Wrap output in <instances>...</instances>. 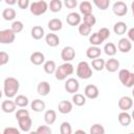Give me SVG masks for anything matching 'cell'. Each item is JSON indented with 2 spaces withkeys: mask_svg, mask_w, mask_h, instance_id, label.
Masks as SVG:
<instances>
[{
  "mask_svg": "<svg viewBox=\"0 0 134 134\" xmlns=\"http://www.w3.org/2000/svg\"><path fill=\"white\" fill-rule=\"evenodd\" d=\"M37 92L39 95H42V96H46L49 94L50 92V85L48 82L46 81H43V82H40L37 86Z\"/></svg>",
  "mask_w": 134,
  "mask_h": 134,
  "instance_id": "obj_16",
  "label": "cell"
},
{
  "mask_svg": "<svg viewBox=\"0 0 134 134\" xmlns=\"http://www.w3.org/2000/svg\"><path fill=\"white\" fill-rule=\"evenodd\" d=\"M49 30L51 31H59L62 29L63 27V22L61 19H58V18H53L51 20H49L48 24H47Z\"/></svg>",
  "mask_w": 134,
  "mask_h": 134,
  "instance_id": "obj_22",
  "label": "cell"
},
{
  "mask_svg": "<svg viewBox=\"0 0 134 134\" xmlns=\"http://www.w3.org/2000/svg\"><path fill=\"white\" fill-rule=\"evenodd\" d=\"M45 107H46V104H45L43 100L39 99V98L34 99V100L30 103V108H31V110L35 111V112H42V111L45 110Z\"/></svg>",
  "mask_w": 134,
  "mask_h": 134,
  "instance_id": "obj_25",
  "label": "cell"
},
{
  "mask_svg": "<svg viewBox=\"0 0 134 134\" xmlns=\"http://www.w3.org/2000/svg\"><path fill=\"white\" fill-rule=\"evenodd\" d=\"M76 75L82 80H88L92 76V68L86 61H82L76 66Z\"/></svg>",
  "mask_w": 134,
  "mask_h": 134,
  "instance_id": "obj_3",
  "label": "cell"
},
{
  "mask_svg": "<svg viewBox=\"0 0 134 134\" xmlns=\"http://www.w3.org/2000/svg\"><path fill=\"white\" fill-rule=\"evenodd\" d=\"M37 133H40V134H51L52 131L51 129L48 127V126H40L37 130H36Z\"/></svg>",
  "mask_w": 134,
  "mask_h": 134,
  "instance_id": "obj_44",
  "label": "cell"
},
{
  "mask_svg": "<svg viewBox=\"0 0 134 134\" xmlns=\"http://www.w3.org/2000/svg\"><path fill=\"white\" fill-rule=\"evenodd\" d=\"M0 1H2V0H0Z\"/></svg>",
  "mask_w": 134,
  "mask_h": 134,
  "instance_id": "obj_54",
  "label": "cell"
},
{
  "mask_svg": "<svg viewBox=\"0 0 134 134\" xmlns=\"http://www.w3.org/2000/svg\"><path fill=\"white\" fill-rule=\"evenodd\" d=\"M90 133L91 134H104L105 133V129H104L103 125H100V124H94L90 128Z\"/></svg>",
  "mask_w": 134,
  "mask_h": 134,
  "instance_id": "obj_42",
  "label": "cell"
},
{
  "mask_svg": "<svg viewBox=\"0 0 134 134\" xmlns=\"http://www.w3.org/2000/svg\"><path fill=\"white\" fill-rule=\"evenodd\" d=\"M128 39H129L131 42L134 41V28H133V27H131V28L128 30Z\"/></svg>",
  "mask_w": 134,
  "mask_h": 134,
  "instance_id": "obj_50",
  "label": "cell"
},
{
  "mask_svg": "<svg viewBox=\"0 0 134 134\" xmlns=\"http://www.w3.org/2000/svg\"><path fill=\"white\" fill-rule=\"evenodd\" d=\"M1 97H2V91H1V89H0V99H1Z\"/></svg>",
  "mask_w": 134,
  "mask_h": 134,
  "instance_id": "obj_53",
  "label": "cell"
},
{
  "mask_svg": "<svg viewBox=\"0 0 134 134\" xmlns=\"http://www.w3.org/2000/svg\"><path fill=\"white\" fill-rule=\"evenodd\" d=\"M44 120L47 125H52L57 120V113L54 110H47L44 113Z\"/></svg>",
  "mask_w": 134,
  "mask_h": 134,
  "instance_id": "obj_28",
  "label": "cell"
},
{
  "mask_svg": "<svg viewBox=\"0 0 134 134\" xmlns=\"http://www.w3.org/2000/svg\"><path fill=\"white\" fill-rule=\"evenodd\" d=\"M59 112L62 114H67L72 111V103L69 100H61L58 105Z\"/></svg>",
  "mask_w": 134,
  "mask_h": 134,
  "instance_id": "obj_19",
  "label": "cell"
},
{
  "mask_svg": "<svg viewBox=\"0 0 134 134\" xmlns=\"http://www.w3.org/2000/svg\"><path fill=\"white\" fill-rule=\"evenodd\" d=\"M5 3L8 5H14L17 3V0H5Z\"/></svg>",
  "mask_w": 134,
  "mask_h": 134,
  "instance_id": "obj_51",
  "label": "cell"
},
{
  "mask_svg": "<svg viewBox=\"0 0 134 134\" xmlns=\"http://www.w3.org/2000/svg\"><path fill=\"white\" fill-rule=\"evenodd\" d=\"M80 13L82 15H89V14H92V5L89 1L87 0H84L80 3Z\"/></svg>",
  "mask_w": 134,
  "mask_h": 134,
  "instance_id": "obj_27",
  "label": "cell"
},
{
  "mask_svg": "<svg viewBox=\"0 0 134 134\" xmlns=\"http://www.w3.org/2000/svg\"><path fill=\"white\" fill-rule=\"evenodd\" d=\"M48 9V4L46 1L44 0H40V1H36L29 4V10L34 16H41L43 14H45Z\"/></svg>",
  "mask_w": 134,
  "mask_h": 134,
  "instance_id": "obj_5",
  "label": "cell"
},
{
  "mask_svg": "<svg viewBox=\"0 0 134 134\" xmlns=\"http://www.w3.org/2000/svg\"><path fill=\"white\" fill-rule=\"evenodd\" d=\"M25 116H29V112L26 109H19V110H17V112H16V118L17 119L25 117Z\"/></svg>",
  "mask_w": 134,
  "mask_h": 134,
  "instance_id": "obj_47",
  "label": "cell"
},
{
  "mask_svg": "<svg viewBox=\"0 0 134 134\" xmlns=\"http://www.w3.org/2000/svg\"><path fill=\"white\" fill-rule=\"evenodd\" d=\"M0 66H1V65H0Z\"/></svg>",
  "mask_w": 134,
  "mask_h": 134,
  "instance_id": "obj_55",
  "label": "cell"
},
{
  "mask_svg": "<svg viewBox=\"0 0 134 134\" xmlns=\"http://www.w3.org/2000/svg\"><path fill=\"white\" fill-rule=\"evenodd\" d=\"M100 53H102V50L98 46H94V45H91L90 47L87 48L86 50V55L87 58L93 60V59H96L98 57H100Z\"/></svg>",
  "mask_w": 134,
  "mask_h": 134,
  "instance_id": "obj_17",
  "label": "cell"
},
{
  "mask_svg": "<svg viewBox=\"0 0 134 134\" xmlns=\"http://www.w3.org/2000/svg\"><path fill=\"white\" fill-rule=\"evenodd\" d=\"M112 10H113L114 15H116L118 17H122V16L127 15L128 6L124 1H116L112 6Z\"/></svg>",
  "mask_w": 134,
  "mask_h": 134,
  "instance_id": "obj_7",
  "label": "cell"
},
{
  "mask_svg": "<svg viewBox=\"0 0 134 134\" xmlns=\"http://www.w3.org/2000/svg\"><path fill=\"white\" fill-rule=\"evenodd\" d=\"M94 5L100 10H106L110 5V0H92Z\"/></svg>",
  "mask_w": 134,
  "mask_h": 134,
  "instance_id": "obj_38",
  "label": "cell"
},
{
  "mask_svg": "<svg viewBox=\"0 0 134 134\" xmlns=\"http://www.w3.org/2000/svg\"><path fill=\"white\" fill-rule=\"evenodd\" d=\"M84 95L86 96V98H90V99H94L96 97H98L99 95V91L98 88L95 85H87L84 89Z\"/></svg>",
  "mask_w": 134,
  "mask_h": 134,
  "instance_id": "obj_10",
  "label": "cell"
},
{
  "mask_svg": "<svg viewBox=\"0 0 134 134\" xmlns=\"http://www.w3.org/2000/svg\"><path fill=\"white\" fill-rule=\"evenodd\" d=\"M55 68H57L55 62L52 61V60H49V61H46V62L43 63V69H44V71H45L47 74H52V73H54Z\"/></svg>",
  "mask_w": 134,
  "mask_h": 134,
  "instance_id": "obj_29",
  "label": "cell"
},
{
  "mask_svg": "<svg viewBox=\"0 0 134 134\" xmlns=\"http://www.w3.org/2000/svg\"><path fill=\"white\" fill-rule=\"evenodd\" d=\"M104 51H105V53H106L107 55L113 57V55H115V53H116V51H117V48H116V46H115L114 43L108 42V43L105 45V47H104Z\"/></svg>",
  "mask_w": 134,
  "mask_h": 134,
  "instance_id": "obj_35",
  "label": "cell"
},
{
  "mask_svg": "<svg viewBox=\"0 0 134 134\" xmlns=\"http://www.w3.org/2000/svg\"><path fill=\"white\" fill-rule=\"evenodd\" d=\"M30 62L37 66L42 65L45 62V55L40 51H35L30 54Z\"/></svg>",
  "mask_w": 134,
  "mask_h": 134,
  "instance_id": "obj_18",
  "label": "cell"
},
{
  "mask_svg": "<svg viewBox=\"0 0 134 134\" xmlns=\"http://www.w3.org/2000/svg\"><path fill=\"white\" fill-rule=\"evenodd\" d=\"M118 79L125 87L131 88L134 86V73L129 69H120L118 71Z\"/></svg>",
  "mask_w": 134,
  "mask_h": 134,
  "instance_id": "obj_4",
  "label": "cell"
},
{
  "mask_svg": "<svg viewBox=\"0 0 134 134\" xmlns=\"http://www.w3.org/2000/svg\"><path fill=\"white\" fill-rule=\"evenodd\" d=\"M81 20H82V17L80 16L79 13H75V12H71L67 15L66 17V22L70 25V26H76L81 23Z\"/></svg>",
  "mask_w": 134,
  "mask_h": 134,
  "instance_id": "obj_15",
  "label": "cell"
},
{
  "mask_svg": "<svg viewBox=\"0 0 134 134\" xmlns=\"http://www.w3.org/2000/svg\"><path fill=\"white\" fill-rule=\"evenodd\" d=\"M9 61V55L5 51H0V65H5Z\"/></svg>",
  "mask_w": 134,
  "mask_h": 134,
  "instance_id": "obj_45",
  "label": "cell"
},
{
  "mask_svg": "<svg viewBox=\"0 0 134 134\" xmlns=\"http://www.w3.org/2000/svg\"><path fill=\"white\" fill-rule=\"evenodd\" d=\"M83 22L92 27L93 25H95L96 19H95V17L93 16V14H89V15H85V16L83 17Z\"/></svg>",
  "mask_w": 134,
  "mask_h": 134,
  "instance_id": "obj_41",
  "label": "cell"
},
{
  "mask_svg": "<svg viewBox=\"0 0 134 134\" xmlns=\"http://www.w3.org/2000/svg\"><path fill=\"white\" fill-rule=\"evenodd\" d=\"M75 133H84V134H85V131H83V130H77V131H75Z\"/></svg>",
  "mask_w": 134,
  "mask_h": 134,
  "instance_id": "obj_52",
  "label": "cell"
},
{
  "mask_svg": "<svg viewBox=\"0 0 134 134\" xmlns=\"http://www.w3.org/2000/svg\"><path fill=\"white\" fill-rule=\"evenodd\" d=\"M117 119H118V122L121 126H124V127H128L131 124V121H132V117H131V115L127 111H121L118 114Z\"/></svg>",
  "mask_w": 134,
  "mask_h": 134,
  "instance_id": "obj_20",
  "label": "cell"
},
{
  "mask_svg": "<svg viewBox=\"0 0 134 134\" xmlns=\"http://www.w3.org/2000/svg\"><path fill=\"white\" fill-rule=\"evenodd\" d=\"M3 134H20V131L17 128L8 127V128H5L3 130Z\"/></svg>",
  "mask_w": 134,
  "mask_h": 134,
  "instance_id": "obj_49",
  "label": "cell"
},
{
  "mask_svg": "<svg viewBox=\"0 0 134 134\" xmlns=\"http://www.w3.org/2000/svg\"><path fill=\"white\" fill-rule=\"evenodd\" d=\"M23 28H24L23 22H22V21H19V20L14 21V22L12 23V26H10V29H12L15 34H19V32H21V31L23 30Z\"/></svg>",
  "mask_w": 134,
  "mask_h": 134,
  "instance_id": "obj_39",
  "label": "cell"
},
{
  "mask_svg": "<svg viewBox=\"0 0 134 134\" xmlns=\"http://www.w3.org/2000/svg\"><path fill=\"white\" fill-rule=\"evenodd\" d=\"M97 34L100 36V38H102L104 41H106V40L110 37V30H109L107 27H102V28L97 31Z\"/></svg>",
  "mask_w": 134,
  "mask_h": 134,
  "instance_id": "obj_43",
  "label": "cell"
},
{
  "mask_svg": "<svg viewBox=\"0 0 134 134\" xmlns=\"http://www.w3.org/2000/svg\"><path fill=\"white\" fill-rule=\"evenodd\" d=\"M45 42L48 46L50 47H57L59 44H60V38L53 34V32H50V34H47L46 37H45Z\"/></svg>",
  "mask_w": 134,
  "mask_h": 134,
  "instance_id": "obj_21",
  "label": "cell"
},
{
  "mask_svg": "<svg viewBox=\"0 0 134 134\" xmlns=\"http://www.w3.org/2000/svg\"><path fill=\"white\" fill-rule=\"evenodd\" d=\"M117 48L120 52L127 53L132 49V42L127 38H121L117 43Z\"/></svg>",
  "mask_w": 134,
  "mask_h": 134,
  "instance_id": "obj_14",
  "label": "cell"
},
{
  "mask_svg": "<svg viewBox=\"0 0 134 134\" xmlns=\"http://www.w3.org/2000/svg\"><path fill=\"white\" fill-rule=\"evenodd\" d=\"M75 58V50L72 46H65L61 51V59L64 62H70Z\"/></svg>",
  "mask_w": 134,
  "mask_h": 134,
  "instance_id": "obj_8",
  "label": "cell"
},
{
  "mask_svg": "<svg viewBox=\"0 0 134 134\" xmlns=\"http://www.w3.org/2000/svg\"><path fill=\"white\" fill-rule=\"evenodd\" d=\"M91 28H92L91 26L87 25V24L84 23V22L79 24V32H80L81 36H84V37L89 36L90 32H91Z\"/></svg>",
  "mask_w": 134,
  "mask_h": 134,
  "instance_id": "obj_36",
  "label": "cell"
},
{
  "mask_svg": "<svg viewBox=\"0 0 134 134\" xmlns=\"http://www.w3.org/2000/svg\"><path fill=\"white\" fill-rule=\"evenodd\" d=\"M16 39V34L10 29L0 30V43L1 44H12Z\"/></svg>",
  "mask_w": 134,
  "mask_h": 134,
  "instance_id": "obj_6",
  "label": "cell"
},
{
  "mask_svg": "<svg viewBox=\"0 0 134 134\" xmlns=\"http://www.w3.org/2000/svg\"><path fill=\"white\" fill-rule=\"evenodd\" d=\"M16 107H17V106H16L15 102L9 100V99L4 100V102L1 104V109H2V111H3L4 113H13V112H15Z\"/></svg>",
  "mask_w": 134,
  "mask_h": 134,
  "instance_id": "obj_26",
  "label": "cell"
},
{
  "mask_svg": "<svg viewBox=\"0 0 134 134\" xmlns=\"http://www.w3.org/2000/svg\"><path fill=\"white\" fill-rule=\"evenodd\" d=\"M89 42H90L91 45L98 46V45H100V44L104 42V40L100 38V36H99L97 32H93V34L89 37Z\"/></svg>",
  "mask_w": 134,
  "mask_h": 134,
  "instance_id": "obj_37",
  "label": "cell"
},
{
  "mask_svg": "<svg viewBox=\"0 0 134 134\" xmlns=\"http://www.w3.org/2000/svg\"><path fill=\"white\" fill-rule=\"evenodd\" d=\"M15 104L17 107H20V108H25L28 104H29V100H28V97L23 95V94H20V95H17L16 98H15Z\"/></svg>",
  "mask_w": 134,
  "mask_h": 134,
  "instance_id": "obj_31",
  "label": "cell"
},
{
  "mask_svg": "<svg viewBox=\"0 0 134 134\" xmlns=\"http://www.w3.org/2000/svg\"><path fill=\"white\" fill-rule=\"evenodd\" d=\"M128 30V25L122 22V21H119V22H116L113 26V31L117 35V36H122L124 34H126V31Z\"/></svg>",
  "mask_w": 134,
  "mask_h": 134,
  "instance_id": "obj_23",
  "label": "cell"
},
{
  "mask_svg": "<svg viewBox=\"0 0 134 134\" xmlns=\"http://www.w3.org/2000/svg\"><path fill=\"white\" fill-rule=\"evenodd\" d=\"M62 6L63 3L61 0H51L48 4V9H50V12L52 13H59L62 9Z\"/></svg>",
  "mask_w": 134,
  "mask_h": 134,
  "instance_id": "obj_34",
  "label": "cell"
},
{
  "mask_svg": "<svg viewBox=\"0 0 134 134\" xmlns=\"http://www.w3.org/2000/svg\"><path fill=\"white\" fill-rule=\"evenodd\" d=\"M20 88V83L17 79L13 77V76H8L4 80L3 83V92L4 95L8 98H12L14 96H16L17 92L19 91Z\"/></svg>",
  "mask_w": 134,
  "mask_h": 134,
  "instance_id": "obj_1",
  "label": "cell"
},
{
  "mask_svg": "<svg viewBox=\"0 0 134 134\" xmlns=\"http://www.w3.org/2000/svg\"><path fill=\"white\" fill-rule=\"evenodd\" d=\"M17 120H18V125H19V128L21 131H23V132H29L30 131L32 120L29 116H25V117L19 118Z\"/></svg>",
  "mask_w": 134,
  "mask_h": 134,
  "instance_id": "obj_12",
  "label": "cell"
},
{
  "mask_svg": "<svg viewBox=\"0 0 134 134\" xmlns=\"http://www.w3.org/2000/svg\"><path fill=\"white\" fill-rule=\"evenodd\" d=\"M72 103L77 107H82L86 104V96L84 94H81V93H73Z\"/></svg>",
  "mask_w": 134,
  "mask_h": 134,
  "instance_id": "obj_30",
  "label": "cell"
},
{
  "mask_svg": "<svg viewBox=\"0 0 134 134\" xmlns=\"http://www.w3.org/2000/svg\"><path fill=\"white\" fill-rule=\"evenodd\" d=\"M30 34H31L32 39H35V40H41V39L44 37L45 31H44V28H43L42 26L36 25V26H34V27L31 28Z\"/></svg>",
  "mask_w": 134,
  "mask_h": 134,
  "instance_id": "obj_24",
  "label": "cell"
},
{
  "mask_svg": "<svg viewBox=\"0 0 134 134\" xmlns=\"http://www.w3.org/2000/svg\"><path fill=\"white\" fill-rule=\"evenodd\" d=\"M74 71V67L70 62H65L64 64L60 65L59 67L55 68L54 75L55 79L59 81H64L67 79L68 75H71Z\"/></svg>",
  "mask_w": 134,
  "mask_h": 134,
  "instance_id": "obj_2",
  "label": "cell"
},
{
  "mask_svg": "<svg viewBox=\"0 0 134 134\" xmlns=\"http://www.w3.org/2000/svg\"><path fill=\"white\" fill-rule=\"evenodd\" d=\"M64 87H65V90L68 93L73 94V93H76L79 91V89H80V83H79L77 80H75L73 77H70V79H68L65 82V86Z\"/></svg>",
  "mask_w": 134,
  "mask_h": 134,
  "instance_id": "obj_9",
  "label": "cell"
},
{
  "mask_svg": "<svg viewBox=\"0 0 134 134\" xmlns=\"http://www.w3.org/2000/svg\"><path fill=\"white\" fill-rule=\"evenodd\" d=\"M64 5L69 9H73L77 6V0H64Z\"/></svg>",
  "mask_w": 134,
  "mask_h": 134,
  "instance_id": "obj_46",
  "label": "cell"
},
{
  "mask_svg": "<svg viewBox=\"0 0 134 134\" xmlns=\"http://www.w3.org/2000/svg\"><path fill=\"white\" fill-rule=\"evenodd\" d=\"M17 4L19 6V8L21 9H26L29 7V0H17Z\"/></svg>",
  "mask_w": 134,
  "mask_h": 134,
  "instance_id": "obj_48",
  "label": "cell"
},
{
  "mask_svg": "<svg viewBox=\"0 0 134 134\" xmlns=\"http://www.w3.org/2000/svg\"><path fill=\"white\" fill-rule=\"evenodd\" d=\"M132 106H133V99L128 95L121 96L118 100V108L121 111H129L132 108Z\"/></svg>",
  "mask_w": 134,
  "mask_h": 134,
  "instance_id": "obj_11",
  "label": "cell"
},
{
  "mask_svg": "<svg viewBox=\"0 0 134 134\" xmlns=\"http://www.w3.org/2000/svg\"><path fill=\"white\" fill-rule=\"evenodd\" d=\"M105 68L108 72H116L119 69V61L117 59L111 58L105 61Z\"/></svg>",
  "mask_w": 134,
  "mask_h": 134,
  "instance_id": "obj_13",
  "label": "cell"
},
{
  "mask_svg": "<svg viewBox=\"0 0 134 134\" xmlns=\"http://www.w3.org/2000/svg\"><path fill=\"white\" fill-rule=\"evenodd\" d=\"M60 132H61V134H71V132H72L71 125L68 121H63L60 126Z\"/></svg>",
  "mask_w": 134,
  "mask_h": 134,
  "instance_id": "obj_40",
  "label": "cell"
},
{
  "mask_svg": "<svg viewBox=\"0 0 134 134\" xmlns=\"http://www.w3.org/2000/svg\"><path fill=\"white\" fill-rule=\"evenodd\" d=\"M16 10L12 7H8V8H5L3 12H2V17L5 21H13L15 18H16Z\"/></svg>",
  "mask_w": 134,
  "mask_h": 134,
  "instance_id": "obj_32",
  "label": "cell"
},
{
  "mask_svg": "<svg viewBox=\"0 0 134 134\" xmlns=\"http://www.w3.org/2000/svg\"><path fill=\"white\" fill-rule=\"evenodd\" d=\"M91 66H92V69H94L96 71H102L105 68V60L100 59L99 57L96 58V59H93L92 63H91Z\"/></svg>",
  "mask_w": 134,
  "mask_h": 134,
  "instance_id": "obj_33",
  "label": "cell"
}]
</instances>
